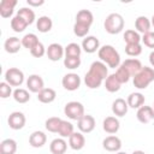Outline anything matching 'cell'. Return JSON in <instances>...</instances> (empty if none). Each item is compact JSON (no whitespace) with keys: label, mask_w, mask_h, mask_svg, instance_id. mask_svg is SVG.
<instances>
[{"label":"cell","mask_w":154,"mask_h":154,"mask_svg":"<svg viewBox=\"0 0 154 154\" xmlns=\"http://www.w3.org/2000/svg\"><path fill=\"white\" fill-rule=\"evenodd\" d=\"M61 84H63L64 89H66L69 91H75L81 87V77L73 72L66 73L61 79Z\"/></svg>","instance_id":"52a82bcc"},{"label":"cell","mask_w":154,"mask_h":154,"mask_svg":"<svg viewBox=\"0 0 154 154\" xmlns=\"http://www.w3.org/2000/svg\"><path fill=\"white\" fill-rule=\"evenodd\" d=\"M94 22V16L89 10H79L76 14V23H81L90 26Z\"/></svg>","instance_id":"d4e9b609"},{"label":"cell","mask_w":154,"mask_h":154,"mask_svg":"<svg viewBox=\"0 0 154 154\" xmlns=\"http://www.w3.org/2000/svg\"><path fill=\"white\" fill-rule=\"evenodd\" d=\"M126 102H128V106L131 107V108H140L141 106L144 105V96L143 94L141 93H131L128 99H126Z\"/></svg>","instance_id":"4316f807"},{"label":"cell","mask_w":154,"mask_h":154,"mask_svg":"<svg viewBox=\"0 0 154 154\" xmlns=\"http://www.w3.org/2000/svg\"><path fill=\"white\" fill-rule=\"evenodd\" d=\"M97 55H99L100 60L102 63H105L108 67L116 69V67L120 66V55H119L118 51L111 45H105V46L100 47V49L97 51Z\"/></svg>","instance_id":"7a4b0ae2"},{"label":"cell","mask_w":154,"mask_h":154,"mask_svg":"<svg viewBox=\"0 0 154 154\" xmlns=\"http://www.w3.org/2000/svg\"><path fill=\"white\" fill-rule=\"evenodd\" d=\"M124 24H125V22H124V18L122 14L109 13L103 22V28L108 34L116 35V34H119L124 29Z\"/></svg>","instance_id":"3957f363"},{"label":"cell","mask_w":154,"mask_h":154,"mask_svg":"<svg viewBox=\"0 0 154 154\" xmlns=\"http://www.w3.org/2000/svg\"><path fill=\"white\" fill-rule=\"evenodd\" d=\"M4 48L7 53L14 54V53L19 52V49L22 48V40H19L16 36H11V37L6 38V41L4 43Z\"/></svg>","instance_id":"ffe728a7"},{"label":"cell","mask_w":154,"mask_h":154,"mask_svg":"<svg viewBox=\"0 0 154 154\" xmlns=\"http://www.w3.org/2000/svg\"><path fill=\"white\" fill-rule=\"evenodd\" d=\"M11 94H13L12 87L7 82H1L0 83V97L1 99H7V97L11 96Z\"/></svg>","instance_id":"b9f144b4"},{"label":"cell","mask_w":154,"mask_h":154,"mask_svg":"<svg viewBox=\"0 0 154 154\" xmlns=\"http://www.w3.org/2000/svg\"><path fill=\"white\" fill-rule=\"evenodd\" d=\"M26 87L31 93H40L45 88V82L40 75H30L26 79Z\"/></svg>","instance_id":"8fae6325"},{"label":"cell","mask_w":154,"mask_h":154,"mask_svg":"<svg viewBox=\"0 0 154 154\" xmlns=\"http://www.w3.org/2000/svg\"><path fill=\"white\" fill-rule=\"evenodd\" d=\"M17 152V142L12 138H6L0 143V154H14Z\"/></svg>","instance_id":"f1b7e54d"},{"label":"cell","mask_w":154,"mask_h":154,"mask_svg":"<svg viewBox=\"0 0 154 154\" xmlns=\"http://www.w3.org/2000/svg\"><path fill=\"white\" fill-rule=\"evenodd\" d=\"M61 120H63V119H60L59 117H51V118H48V119L46 120L45 126H46V129H47L49 132H58L59 126H60V124H61Z\"/></svg>","instance_id":"d590c367"},{"label":"cell","mask_w":154,"mask_h":154,"mask_svg":"<svg viewBox=\"0 0 154 154\" xmlns=\"http://www.w3.org/2000/svg\"><path fill=\"white\" fill-rule=\"evenodd\" d=\"M125 53L129 57H137L142 53V46L140 43H134V45H126L125 46Z\"/></svg>","instance_id":"f35d334b"},{"label":"cell","mask_w":154,"mask_h":154,"mask_svg":"<svg viewBox=\"0 0 154 154\" xmlns=\"http://www.w3.org/2000/svg\"><path fill=\"white\" fill-rule=\"evenodd\" d=\"M150 23H152V25L154 26V14L152 16V20H150Z\"/></svg>","instance_id":"c3c4849f"},{"label":"cell","mask_w":154,"mask_h":154,"mask_svg":"<svg viewBox=\"0 0 154 154\" xmlns=\"http://www.w3.org/2000/svg\"><path fill=\"white\" fill-rule=\"evenodd\" d=\"M17 5V0H2L0 2V16L2 18H10Z\"/></svg>","instance_id":"7402d4cb"},{"label":"cell","mask_w":154,"mask_h":154,"mask_svg":"<svg viewBox=\"0 0 154 154\" xmlns=\"http://www.w3.org/2000/svg\"><path fill=\"white\" fill-rule=\"evenodd\" d=\"M46 54L48 57L49 60L52 61H58L60 60L64 54H65V47H63L60 43H51L48 47H47V51H46Z\"/></svg>","instance_id":"9c48e42d"},{"label":"cell","mask_w":154,"mask_h":154,"mask_svg":"<svg viewBox=\"0 0 154 154\" xmlns=\"http://www.w3.org/2000/svg\"><path fill=\"white\" fill-rule=\"evenodd\" d=\"M89 28L88 25H84V24H81V23H75L73 25V32L76 36L78 37H85L89 32Z\"/></svg>","instance_id":"ab89813d"},{"label":"cell","mask_w":154,"mask_h":154,"mask_svg":"<svg viewBox=\"0 0 154 154\" xmlns=\"http://www.w3.org/2000/svg\"><path fill=\"white\" fill-rule=\"evenodd\" d=\"M116 76H117V78L119 79V82L123 84V83H126V82H129V79H130V73L120 65L118 69H117V71H116Z\"/></svg>","instance_id":"60d3db41"},{"label":"cell","mask_w":154,"mask_h":154,"mask_svg":"<svg viewBox=\"0 0 154 154\" xmlns=\"http://www.w3.org/2000/svg\"><path fill=\"white\" fill-rule=\"evenodd\" d=\"M57 93L52 88H43L38 94H37V100L42 103H51L55 100Z\"/></svg>","instance_id":"603a6c76"},{"label":"cell","mask_w":154,"mask_h":154,"mask_svg":"<svg viewBox=\"0 0 154 154\" xmlns=\"http://www.w3.org/2000/svg\"><path fill=\"white\" fill-rule=\"evenodd\" d=\"M67 149V142L63 137L54 138L49 144V150L52 154H65Z\"/></svg>","instance_id":"44dd1931"},{"label":"cell","mask_w":154,"mask_h":154,"mask_svg":"<svg viewBox=\"0 0 154 154\" xmlns=\"http://www.w3.org/2000/svg\"><path fill=\"white\" fill-rule=\"evenodd\" d=\"M26 26H28V23H26L22 17L17 16V14L11 19V28H12V30L16 31V32H22V31H24V30L26 29Z\"/></svg>","instance_id":"d6a6232c"},{"label":"cell","mask_w":154,"mask_h":154,"mask_svg":"<svg viewBox=\"0 0 154 154\" xmlns=\"http://www.w3.org/2000/svg\"><path fill=\"white\" fill-rule=\"evenodd\" d=\"M69 146L73 149V150H81L84 146H85V137L84 135L79 131V132H73L70 137H69Z\"/></svg>","instance_id":"d6986e66"},{"label":"cell","mask_w":154,"mask_h":154,"mask_svg":"<svg viewBox=\"0 0 154 154\" xmlns=\"http://www.w3.org/2000/svg\"><path fill=\"white\" fill-rule=\"evenodd\" d=\"M120 85L122 83L119 82V79L117 78L116 73H111L108 75V77L105 79V88L107 91L109 93H116L120 89Z\"/></svg>","instance_id":"484cf974"},{"label":"cell","mask_w":154,"mask_h":154,"mask_svg":"<svg viewBox=\"0 0 154 154\" xmlns=\"http://www.w3.org/2000/svg\"><path fill=\"white\" fill-rule=\"evenodd\" d=\"M17 16L22 17L28 23V25L29 24H32L35 22V12L30 7H20L17 11Z\"/></svg>","instance_id":"4dcf8cb0"},{"label":"cell","mask_w":154,"mask_h":154,"mask_svg":"<svg viewBox=\"0 0 154 154\" xmlns=\"http://www.w3.org/2000/svg\"><path fill=\"white\" fill-rule=\"evenodd\" d=\"M150 26H152V23L146 16H140L135 20V28H136V31L138 34L140 32L141 34H146V32L150 31Z\"/></svg>","instance_id":"cb8c5ba5"},{"label":"cell","mask_w":154,"mask_h":154,"mask_svg":"<svg viewBox=\"0 0 154 154\" xmlns=\"http://www.w3.org/2000/svg\"><path fill=\"white\" fill-rule=\"evenodd\" d=\"M5 82L11 87H20L24 82V73L18 67H10L5 72Z\"/></svg>","instance_id":"8992f818"},{"label":"cell","mask_w":154,"mask_h":154,"mask_svg":"<svg viewBox=\"0 0 154 154\" xmlns=\"http://www.w3.org/2000/svg\"><path fill=\"white\" fill-rule=\"evenodd\" d=\"M20 40H22V46H23L24 48L29 49V51H31V49L40 42L38 38H37V36H36L35 34H32V32L25 34Z\"/></svg>","instance_id":"f546056e"},{"label":"cell","mask_w":154,"mask_h":154,"mask_svg":"<svg viewBox=\"0 0 154 154\" xmlns=\"http://www.w3.org/2000/svg\"><path fill=\"white\" fill-rule=\"evenodd\" d=\"M82 49L85 53H94L100 49V41L95 36H85L82 41Z\"/></svg>","instance_id":"9a60e30c"},{"label":"cell","mask_w":154,"mask_h":154,"mask_svg":"<svg viewBox=\"0 0 154 154\" xmlns=\"http://www.w3.org/2000/svg\"><path fill=\"white\" fill-rule=\"evenodd\" d=\"M154 81V69L149 66H143L138 73L134 76V85L137 89H146Z\"/></svg>","instance_id":"277c9868"},{"label":"cell","mask_w":154,"mask_h":154,"mask_svg":"<svg viewBox=\"0 0 154 154\" xmlns=\"http://www.w3.org/2000/svg\"><path fill=\"white\" fill-rule=\"evenodd\" d=\"M124 41L126 42V45H134V43H140L141 41V36L140 34L136 31V30H132V29H129V30H125L124 32Z\"/></svg>","instance_id":"e575fe53"},{"label":"cell","mask_w":154,"mask_h":154,"mask_svg":"<svg viewBox=\"0 0 154 154\" xmlns=\"http://www.w3.org/2000/svg\"><path fill=\"white\" fill-rule=\"evenodd\" d=\"M13 99L18 102V103H26L30 100V94L26 89L23 88H17L16 90H13Z\"/></svg>","instance_id":"836d02e7"},{"label":"cell","mask_w":154,"mask_h":154,"mask_svg":"<svg viewBox=\"0 0 154 154\" xmlns=\"http://www.w3.org/2000/svg\"><path fill=\"white\" fill-rule=\"evenodd\" d=\"M149 63H150V65L154 67V51L150 52V54H149Z\"/></svg>","instance_id":"bcb514c9"},{"label":"cell","mask_w":154,"mask_h":154,"mask_svg":"<svg viewBox=\"0 0 154 154\" xmlns=\"http://www.w3.org/2000/svg\"><path fill=\"white\" fill-rule=\"evenodd\" d=\"M136 117L140 123L142 124H148L154 119V108L152 106H141L137 109Z\"/></svg>","instance_id":"7c38bea8"},{"label":"cell","mask_w":154,"mask_h":154,"mask_svg":"<svg viewBox=\"0 0 154 154\" xmlns=\"http://www.w3.org/2000/svg\"><path fill=\"white\" fill-rule=\"evenodd\" d=\"M81 65V57H65L64 66L69 70H75Z\"/></svg>","instance_id":"74e56055"},{"label":"cell","mask_w":154,"mask_h":154,"mask_svg":"<svg viewBox=\"0 0 154 154\" xmlns=\"http://www.w3.org/2000/svg\"><path fill=\"white\" fill-rule=\"evenodd\" d=\"M73 132H75V130H73L72 123H70L67 120H61V124H60L59 130H58V134L60 135V137H63V138L67 137L69 138Z\"/></svg>","instance_id":"1f68e13d"},{"label":"cell","mask_w":154,"mask_h":154,"mask_svg":"<svg viewBox=\"0 0 154 154\" xmlns=\"http://www.w3.org/2000/svg\"><path fill=\"white\" fill-rule=\"evenodd\" d=\"M128 109H129L128 102L122 97H118L112 102V112L117 117H124L128 113Z\"/></svg>","instance_id":"e0dca14e"},{"label":"cell","mask_w":154,"mask_h":154,"mask_svg":"<svg viewBox=\"0 0 154 154\" xmlns=\"http://www.w3.org/2000/svg\"><path fill=\"white\" fill-rule=\"evenodd\" d=\"M119 128H120V123L117 117L109 116V117H106L102 122V129L107 134H116L119 130Z\"/></svg>","instance_id":"2e32d148"},{"label":"cell","mask_w":154,"mask_h":154,"mask_svg":"<svg viewBox=\"0 0 154 154\" xmlns=\"http://www.w3.org/2000/svg\"><path fill=\"white\" fill-rule=\"evenodd\" d=\"M46 141H47V136L43 131H34L30 136H29V144L34 148H41L46 144Z\"/></svg>","instance_id":"ac0fdd59"},{"label":"cell","mask_w":154,"mask_h":154,"mask_svg":"<svg viewBox=\"0 0 154 154\" xmlns=\"http://www.w3.org/2000/svg\"><path fill=\"white\" fill-rule=\"evenodd\" d=\"M52 26H53V22L51 19V17H48V16H41L36 20V28L40 32H43V34L48 32V31H51Z\"/></svg>","instance_id":"83f0119b"},{"label":"cell","mask_w":154,"mask_h":154,"mask_svg":"<svg viewBox=\"0 0 154 154\" xmlns=\"http://www.w3.org/2000/svg\"><path fill=\"white\" fill-rule=\"evenodd\" d=\"M64 113L72 120H79L84 113V106L78 101H70L64 107Z\"/></svg>","instance_id":"5b68a950"},{"label":"cell","mask_w":154,"mask_h":154,"mask_svg":"<svg viewBox=\"0 0 154 154\" xmlns=\"http://www.w3.org/2000/svg\"><path fill=\"white\" fill-rule=\"evenodd\" d=\"M102 147L107 152H116L117 153L122 148V141H120L119 137H117L114 135H111V136H107L106 138H103Z\"/></svg>","instance_id":"4fadbf2b"},{"label":"cell","mask_w":154,"mask_h":154,"mask_svg":"<svg viewBox=\"0 0 154 154\" xmlns=\"http://www.w3.org/2000/svg\"><path fill=\"white\" fill-rule=\"evenodd\" d=\"M82 47L78 43L71 42L65 47V57H81Z\"/></svg>","instance_id":"8d00e7d4"},{"label":"cell","mask_w":154,"mask_h":154,"mask_svg":"<svg viewBox=\"0 0 154 154\" xmlns=\"http://www.w3.org/2000/svg\"><path fill=\"white\" fill-rule=\"evenodd\" d=\"M26 4L29 6H34V7H37V6H41L45 4V0H26Z\"/></svg>","instance_id":"f6af8a7d"},{"label":"cell","mask_w":154,"mask_h":154,"mask_svg":"<svg viewBox=\"0 0 154 154\" xmlns=\"http://www.w3.org/2000/svg\"><path fill=\"white\" fill-rule=\"evenodd\" d=\"M153 106H154V105H153ZM153 108H154V107H153Z\"/></svg>","instance_id":"f907efd6"},{"label":"cell","mask_w":154,"mask_h":154,"mask_svg":"<svg viewBox=\"0 0 154 154\" xmlns=\"http://www.w3.org/2000/svg\"><path fill=\"white\" fill-rule=\"evenodd\" d=\"M120 65L130 73L131 77H134L136 73H138V72L141 71V69L143 67V66H142V63H141L138 59H136V58L126 59V60H124Z\"/></svg>","instance_id":"5bb4252c"},{"label":"cell","mask_w":154,"mask_h":154,"mask_svg":"<svg viewBox=\"0 0 154 154\" xmlns=\"http://www.w3.org/2000/svg\"><path fill=\"white\" fill-rule=\"evenodd\" d=\"M141 41L144 43V46H147L149 48H154V31H148V32L143 34Z\"/></svg>","instance_id":"ee69618b"},{"label":"cell","mask_w":154,"mask_h":154,"mask_svg":"<svg viewBox=\"0 0 154 154\" xmlns=\"http://www.w3.org/2000/svg\"><path fill=\"white\" fill-rule=\"evenodd\" d=\"M77 126L82 134H89L95 129V119L90 114H84L79 120H77Z\"/></svg>","instance_id":"30bf717a"},{"label":"cell","mask_w":154,"mask_h":154,"mask_svg":"<svg viewBox=\"0 0 154 154\" xmlns=\"http://www.w3.org/2000/svg\"><path fill=\"white\" fill-rule=\"evenodd\" d=\"M108 77V69L101 60L93 61L88 72L84 76V83L89 89L99 88L102 82Z\"/></svg>","instance_id":"6da1fadb"},{"label":"cell","mask_w":154,"mask_h":154,"mask_svg":"<svg viewBox=\"0 0 154 154\" xmlns=\"http://www.w3.org/2000/svg\"><path fill=\"white\" fill-rule=\"evenodd\" d=\"M46 51H47V48L43 46V43H42V42H38V43L30 51V53H31V55L35 57V58H41V57H43V55L46 54Z\"/></svg>","instance_id":"7bdbcfd3"},{"label":"cell","mask_w":154,"mask_h":154,"mask_svg":"<svg viewBox=\"0 0 154 154\" xmlns=\"http://www.w3.org/2000/svg\"><path fill=\"white\" fill-rule=\"evenodd\" d=\"M116 154H126V153H125V152H117Z\"/></svg>","instance_id":"681fc988"},{"label":"cell","mask_w":154,"mask_h":154,"mask_svg":"<svg viewBox=\"0 0 154 154\" xmlns=\"http://www.w3.org/2000/svg\"><path fill=\"white\" fill-rule=\"evenodd\" d=\"M25 116L24 113L19 112V111H16V112H12L10 116H8V119H7V123H8V126L13 130H20L24 128L25 125Z\"/></svg>","instance_id":"ba28073f"},{"label":"cell","mask_w":154,"mask_h":154,"mask_svg":"<svg viewBox=\"0 0 154 154\" xmlns=\"http://www.w3.org/2000/svg\"><path fill=\"white\" fill-rule=\"evenodd\" d=\"M132 154H146V153H144L143 150H134Z\"/></svg>","instance_id":"7dc6e473"}]
</instances>
